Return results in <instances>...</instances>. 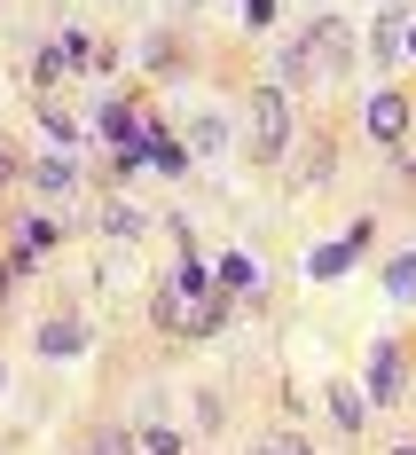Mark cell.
<instances>
[{
    "instance_id": "obj_1",
    "label": "cell",
    "mask_w": 416,
    "mask_h": 455,
    "mask_svg": "<svg viewBox=\"0 0 416 455\" xmlns=\"http://www.w3.org/2000/svg\"><path fill=\"white\" fill-rule=\"evenodd\" d=\"M346 63H354V40H346V16H315L299 40L276 55L283 79H299V87H323V79H346Z\"/></svg>"
},
{
    "instance_id": "obj_2",
    "label": "cell",
    "mask_w": 416,
    "mask_h": 455,
    "mask_svg": "<svg viewBox=\"0 0 416 455\" xmlns=\"http://www.w3.org/2000/svg\"><path fill=\"white\" fill-rule=\"evenodd\" d=\"M204 267H181L173 283H157V299H149V315L157 330H173V338H204Z\"/></svg>"
},
{
    "instance_id": "obj_3",
    "label": "cell",
    "mask_w": 416,
    "mask_h": 455,
    "mask_svg": "<svg viewBox=\"0 0 416 455\" xmlns=\"http://www.w3.org/2000/svg\"><path fill=\"white\" fill-rule=\"evenodd\" d=\"M252 149L260 157H283L291 149V102L276 87H252Z\"/></svg>"
},
{
    "instance_id": "obj_4",
    "label": "cell",
    "mask_w": 416,
    "mask_h": 455,
    "mask_svg": "<svg viewBox=\"0 0 416 455\" xmlns=\"http://www.w3.org/2000/svg\"><path fill=\"white\" fill-rule=\"evenodd\" d=\"M401 377H409L401 369V346H377L370 354V401H401Z\"/></svg>"
},
{
    "instance_id": "obj_5",
    "label": "cell",
    "mask_w": 416,
    "mask_h": 455,
    "mask_svg": "<svg viewBox=\"0 0 416 455\" xmlns=\"http://www.w3.org/2000/svg\"><path fill=\"white\" fill-rule=\"evenodd\" d=\"M370 134L377 141H401V134H409V102H401V94H377V102H370Z\"/></svg>"
},
{
    "instance_id": "obj_6",
    "label": "cell",
    "mask_w": 416,
    "mask_h": 455,
    "mask_svg": "<svg viewBox=\"0 0 416 455\" xmlns=\"http://www.w3.org/2000/svg\"><path fill=\"white\" fill-rule=\"evenodd\" d=\"M330 416H338V432H354V424H362V416H370V401H362V393H346V385H338V393H330Z\"/></svg>"
},
{
    "instance_id": "obj_7",
    "label": "cell",
    "mask_w": 416,
    "mask_h": 455,
    "mask_svg": "<svg viewBox=\"0 0 416 455\" xmlns=\"http://www.w3.org/2000/svg\"><path fill=\"white\" fill-rule=\"evenodd\" d=\"M32 188H47V196H63V188H71V165H63V157H47V165H32Z\"/></svg>"
},
{
    "instance_id": "obj_8",
    "label": "cell",
    "mask_w": 416,
    "mask_h": 455,
    "mask_svg": "<svg viewBox=\"0 0 416 455\" xmlns=\"http://www.w3.org/2000/svg\"><path fill=\"white\" fill-rule=\"evenodd\" d=\"M354 243H362V235H346V243H323V251H315V275H346V259H354Z\"/></svg>"
},
{
    "instance_id": "obj_9",
    "label": "cell",
    "mask_w": 416,
    "mask_h": 455,
    "mask_svg": "<svg viewBox=\"0 0 416 455\" xmlns=\"http://www.w3.org/2000/svg\"><path fill=\"white\" fill-rule=\"evenodd\" d=\"M323 173H330V141L307 149V157H291V181H323Z\"/></svg>"
},
{
    "instance_id": "obj_10",
    "label": "cell",
    "mask_w": 416,
    "mask_h": 455,
    "mask_svg": "<svg viewBox=\"0 0 416 455\" xmlns=\"http://www.w3.org/2000/svg\"><path fill=\"white\" fill-rule=\"evenodd\" d=\"M87 455H134V440H126L118 424H102V432H94V440H87Z\"/></svg>"
},
{
    "instance_id": "obj_11",
    "label": "cell",
    "mask_w": 416,
    "mask_h": 455,
    "mask_svg": "<svg viewBox=\"0 0 416 455\" xmlns=\"http://www.w3.org/2000/svg\"><path fill=\"white\" fill-rule=\"evenodd\" d=\"M385 291H393V299H416V259H393V267H385Z\"/></svg>"
},
{
    "instance_id": "obj_12",
    "label": "cell",
    "mask_w": 416,
    "mask_h": 455,
    "mask_svg": "<svg viewBox=\"0 0 416 455\" xmlns=\"http://www.w3.org/2000/svg\"><path fill=\"white\" fill-rule=\"evenodd\" d=\"M40 346H47V354H71V346H79V322H47Z\"/></svg>"
},
{
    "instance_id": "obj_13",
    "label": "cell",
    "mask_w": 416,
    "mask_h": 455,
    "mask_svg": "<svg viewBox=\"0 0 416 455\" xmlns=\"http://www.w3.org/2000/svg\"><path fill=\"white\" fill-rule=\"evenodd\" d=\"M141 455H181V440H173V432L149 416V432H141Z\"/></svg>"
},
{
    "instance_id": "obj_14",
    "label": "cell",
    "mask_w": 416,
    "mask_h": 455,
    "mask_svg": "<svg viewBox=\"0 0 416 455\" xmlns=\"http://www.w3.org/2000/svg\"><path fill=\"white\" fill-rule=\"evenodd\" d=\"M32 79H40V87H55V79H63V47H40V63H32Z\"/></svg>"
},
{
    "instance_id": "obj_15",
    "label": "cell",
    "mask_w": 416,
    "mask_h": 455,
    "mask_svg": "<svg viewBox=\"0 0 416 455\" xmlns=\"http://www.w3.org/2000/svg\"><path fill=\"white\" fill-rule=\"evenodd\" d=\"M188 141H196V149H220L228 134H220V118H196V126H188Z\"/></svg>"
},
{
    "instance_id": "obj_16",
    "label": "cell",
    "mask_w": 416,
    "mask_h": 455,
    "mask_svg": "<svg viewBox=\"0 0 416 455\" xmlns=\"http://www.w3.org/2000/svg\"><path fill=\"white\" fill-rule=\"evenodd\" d=\"M244 24H252V32H268V24H276V0H244Z\"/></svg>"
},
{
    "instance_id": "obj_17",
    "label": "cell",
    "mask_w": 416,
    "mask_h": 455,
    "mask_svg": "<svg viewBox=\"0 0 416 455\" xmlns=\"http://www.w3.org/2000/svg\"><path fill=\"white\" fill-rule=\"evenodd\" d=\"M276 455H315V448H307V440H276Z\"/></svg>"
},
{
    "instance_id": "obj_18",
    "label": "cell",
    "mask_w": 416,
    "mask_h": 455,
    "mask_svg": "<svg viewBox=\"0 0 416 455\" xmlns=\"http://www.w3.org/2000/svg\"><path fill=\"white\" fill-rule=\"evenodd\" d=\"M393 455H416V440H409V448H393Z\"/></svg>"
},
{
    "instance_id": "obj_19",
    "label": "cell",
    "mask_w": 416,
    "mask_h": 455,
    "mask_svg": "<svg viewBox=\"0 0 416 455\" xmlns=\"http://www.w3.org/2000/svg\"><path fill=\"white\" fill-rule=\"evenodd\" d=\"M260 455H276V448H260Z\"/></svg>"
}]
</instances>
